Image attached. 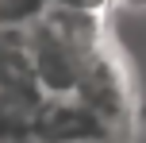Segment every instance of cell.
Returning a JSON list of instances; mask_svg holds the SVG:
<instances>
[{"label":"cell","instance_id":"cell-1","mask_svg":"<svg viewBox=\"0 0 146 143\" xmlns=\"http://www.w3.org/2000/svg\"><path fill=\"white\" fill-rule=\"evenodd\" d=\"M73 97H77L88 112L100 116L104 128L115 139L127 143V132H131V120H135V93H131V77H127L123 62L111 50L100 46V50L85 62V74H81Z\"/></svg>","mask_w":146,"mask_h":143},{"label":"cell","instance_id":"cell-2","mask_svg":"<svg viewBox=\"0 0 146 143\" xmlns=\"http://www.w3.org/2000/svg\"><path fill=\"white\" fill-rule=\"evenodd\" d=\"M31 139L35 143H100V139H115V136L104 128V120L96 112H88L73 93H66V97H46L35 128H31ZM115 143H123V139H115Z\"/></svg>","mask_w":146,"mask_h":143},{"label":"cell","instance_id":"cell-3","mask_svg":"<svg viewBox=\"0 0 146 143\" xmlns=\"http://www.w3.org/2000/svg\"><path fill=\"white\" fill-rule=\"evenodd\" d=\"M54 0H0V31H23L50 12Z\"/></svg>","mask_w":146,"mask_h":143},{"label":"cell","instance_id":"cell-4","mask_svg":"<svg viewBox=\"0 0 146 143\" xmlns=\"http://www.w3.org/2000/svg\"><path fill=\"white\" fill-rule=\"evenodd\" d=\"M58 8H69V12H88V15H96L104 8V0H54Z\"/></svg>","mask_w":146,"mask_h":143},{"label":"cell","instance_id":"cell-5","mask_svg":"<svg viewBox=\"0 0 146 143\" xmlns=\"http://www.w3.org/2000/svg\"><path fill=\"white\" fill-rule=\"evenodd\" d=\"M19 139H27V136H23V132L15 128L4 112H0V143H19Z\"/></svg>","mask_w":146,"mask_h":143},{"label":"cell","instance_id":"cell-6","mask_svg":"<svg viewBox=\"0 0 146 143\" xmlns=\"http://www.w3.org/2000/svg\"><path fill=\"white\" fill-rule=\"evenodd\" d=\"M19 143H35V139H19Z\"/></svg>","mask_w":146,"mask_h":143},{"label":"cell","instance_id":"cell-7","mask_svg":"<svg viewBox=\"0 0 146 143\" xmlns=\"http://www.w3.org/2000/svg\"><path fill=\"white\" fill-rule=\"evenodd\" d=\"M100 143H115V139H100Z\"/></svg>","mask_w":146,"mask_h":143}]
</instances>
